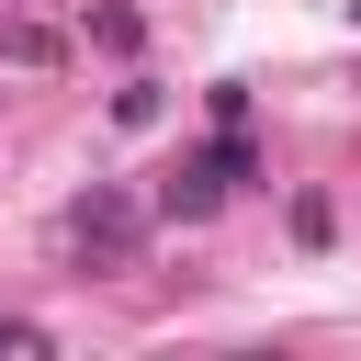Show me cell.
<instances>
[{
	"instance_id": "obj_1",
	"label": "cell",
	"mask_w": 361,
	"mask_h": 361,
	"mask_svg": "<svg viewBox=\"0 0 361 361\" xmlns=\"http://www.w3.org/2000/svg\"><path fill=\"white\" fill-rule=\"evenodd\" d=\"M56 237H68V259H79V271H135V259H147V203H135L124 180H90V192L68 203V226H56Z\"/></svg>"
},
{
	"instance_id": "obj_2",
	"label": "cell",
	"mask_w": 361,
	"mask_h": 361,
	"mask_svg": "<svg viewBox=\"0 0 361 361\" xmlns=\"http://www.w3.org/2000/svg\"><path fill=\"white\" fill-rule=\"evenodd\" d=\"M248 169H259V147H248V135L226 124L214 147H192V158H180L169 180H158V214H180V226H203V214L226 203V180H248Z\"/></svg>"
},
{
	"instance_id": "obj_3",
	"label": "cell",
	"mask_w": 361,
	"mask_h": 361,
	"mask_svg": "<svg viewBox=\"0 0 361 361\" xmlns=\"http://www.w3.org/2000/svg\"><path fill=\"white\" fill-rule=\"evenodd\" d=\"M90 45H102V56H135V45H147V23H135L124 0H102V11H90Z\"/></svg>"
},
{
	"instance_id": "obj_4",
	"label": "cell",
	"mask_w": 361,
	"mask_h": 361,
	"mask_svg": "<svg viewBox=\"0 0 361 361\" xmlns=\"http://www.w3.org/2000/svg\"><path fill=\"white\" fill-rule=\"evenodd\" d=\"M0 45H11V68H56V56H68V34H56V23H11Z\"/></svg>"
},
{
	"instance_id": "obj_5",
	"label": "cell",
	"mask_w": 361,
	"mask_h": 361,
	"mask_svg": "<svg viewBox=\"0 0 361 361\" xmlns=\"http://www.w3.org/2000/svg\"><path fill=\"white\" fill-rule=\"evenodd\" d=\"M293 237H305V248H327V237H338V214H327V192H293Z\"/></svg>"
},
{
	"instance_id": "obj_6",
	"label": "cell",
	"mask_w": 361,
	"mask_h": 361,
	"mask_svg": "<svg viewBox=\"0 0 361 361\" xmlns=\"http://www.w3.org/2000/svg\"><path fill=\"white\" fill-rule=\"evenodd\" d=\"M113 124H158V79H124L113 90Z\"/></svg>"
},
{
	"instance_id": "obj_7",
	"label": "cell",
	"mask_w": 361,
	"mask_h": 361,
	"mask_svg": "<svg viewBox=\"0 0 361 361\" xmlns=\"http://www.w3.org/2000/svg\"><path fill=\"white\" fill-rule=\"evenodd\" d=\"M0 350H45V327L34 316H0Z\"/></svg>"
}]
</instances>
